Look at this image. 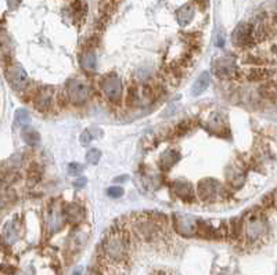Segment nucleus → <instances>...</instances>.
Segmentation results:
<instances>
[{
    "instance_id": "obj_22",
    "label": "nucleus",
    "mask_w": 277,
    "mask_h": 275,
    "mask_svg": "<svg viewBox=\"0 0 277 275\" xmlns=\"http://www.w3.org/2000/svg\"><path fill=\"white\" fill-rule=\"evenodd\" d=\"M22 140L25 141L28 145H38L41 141V135L34 129H25L22 131Z\"/></svg>"
},
{
    "instance_id": "obj_19",
    "label": "nucleus",
    "mask_w": 277,
    "mask_h": 275,
    "mask_svg": "<svg viewBox=\"0 0 277 275\" xmlns=\"http://www.w3.org/2000/svg\"><path fill=\"white\" fill-rule=\"evenodd\" d=\"M259 93L263 98L277 101V80H269L259 87Z\"/></svg>"
},
{
    "instance_id": "obj_1",
    "label": "nucleus",
    "mask_w": 277,
    "mask_h": 275,
    "mask_svg": "<svg viewBox=\"0 0 277 275\" xmlns=\"http://www.w3.org/2000/svg\"><path fill=\"white\" fill-rule=\"evenodd\" d=\"M129 249H131L129 236L121 231L108 234L101 245L103 256L111 263H121L125 260L129 255Z\"/></svg>"
},
{
    "instance_id": "obj_16",
    "label": "nucleus",
    "mask_w": 277,
    "mask_h": 275,
    "mask_svg": "<svg viewBox=\"0 0 277 275\" xmlns=\"http://www.w3.org/2000/svg\"><path fill=\"white\" fill-rule=\"evenodd\" d=\"M180 159V154L176 150H166L160 159V167L164 170H169L172 166L177 163Z\"/></svg>"
},
{
    "instance_id": "obj_29",
    "label": "nucleus",
    "mask_w": 277,
    "mask_h": 275,
    "mask_svg": "<svg viewBox=\"0 0 277 275\" xmlns=\"http://www.w3.org/2000/svg\"><path fill=\"white\" fill-rule=\"evenodd\" d=\"M82 170H83V167H82L81 163H70V166H68V173L71 176H78L79 173H82Z\"/></svg>"
},
{
    "instance_id": "obj_3",
    "label": "nucleus",
    "mask_w": 277,
    "mask_h": 275,
    "mask_svg": "<svg viewBox=\"0 0 277 275\" xmlns=\"http://www.w3.org/2000/svg\"><path fill=\"white\" fill-rule=\"evenodd\" d=\"M66 94L74 105H83L89 97V86L78 78H72L67 82Z\"/></svg>"
},
{
    "instance_id": "obj_32",
    "label": "nucleus",
    "mask_w": 277,
    "mask_h": 275,
    "mask_svg": "<svg viewBox=\"0 0 277 275\" xmlns=\"http://www.w3.org/2000/svg\"><path fill=\"white\" fill-rule=\"evenodd\" d=\"M21 0H7V3H9V6H10V9H15L17 6L20 5Z\"/></svg>"
},
{
    "instance_id": "obj_8",
    "label": "nucleus",
    "mask_w": 277,
    "mask_h": 275,
    "mask_svg": "<svg viewBox=\"0 0 277 275\" xmlns=\"http://www.w3.org/2000/svg\"><path fill=\"white\" fill-rule=\"evenodd\" d=\"M100 87L104 95L112 102L121 100L122 95V83L121 79L118 76H106L104 79L101 80Z\"/></svg>"
},
{
    "instance_id": "obj_18",
    "label": "nucleus",
    "mask_w": 277,
    "mask_h": 275,
    "mask_svg": "<svg viewBox=\"0 0 277 275\" xmlns=\"http://www.w3.org/2000/svg\"><path fill=\"white\" fill-rule=\"evenodd\" d=\"M211 85V75L208 72H202L201 75L198 76V79L194 82V85L192 87V94L193 95H200L204 91L207 90L208 86Z\"/></svg>"
},
{
    "instance_id": "obj_13",
    "label": "nucleus",
    "mask_w": 277,
    "mask_h": 275,
    "mask_svg": "<svg viewBox=\"0 0 277 275\" xmlns=\"http://www.w3.org/2000/svg\"><path fill=\"white\" fill-rule=\"evenodd\" d=\"M63 215L66 221L71 223V224H78L85 219V212L81 206L76 203H68L63 208Z\"/></svg>"
},
{
    "instance_id": "obj_15",
    "label": "nucleus",
    "mask_w": 277,
    "mask_h": 275,
    "mask_svg": "<svg viewBox=\"0 0 277 275\" xmlns=\"http://www.w3.org/2000/svg\"><path fill=\"white\" fill-rule=\"evenodd\" d=\"M194 14H196V9H194L193 3H186V5L181 6L180 9L176 11V20L179 25H189L194 18Z\"/></svg>"
},
{
    "instance_id": "obj_27",
    "label": "nucleus",
    "mask_w": 277,
    "mask_h": 275,
    "mask_svg": "<svg viewBox=\"0 0 277 275\" xmlns=\"http://www.w3.org/2000/svg\"><path fill=\"white\" fill-rule=\"evenodd\" d=\"M107 195L111 196V198H121L124 195V190H122V187L114 185V187H110L107 190Z\"/></svg>"
},
{
    "instance_id": "obj_28",
    "label": "nucleus",
    "mask_w": 277,
    "mask_h": 275,
    "mask_svg": "<svg viewBox=\"0 0 277 275\" xmlns=\"http://www.w3.org/2000/svg\"><path fill=\"white\" fill-rule=\"evenodd\" d=\"M263 203L267 206H277V190L272 192V194H269L267 196H265Z\"/></svg>"
},
{
    "instance_id": "obj_20",
    "label": "nucleus",
    "mask_w": 277,
    "mask_h": 275,
    "mask_svg": "<svg viewBox=\"0 0 277 275\" xmlns=\"http://www.w3.org/2000/svg\"><path fill=\"white\" fill-rule=\"evenodd\" d=\"M81 64L82 66H83L86 71H89V72H93V71L96 70L97 58H96V54H95V51L93 50L86 51L85 54L82 55Z\"/></svg>"
},
{
    "instance_id": "obj_5",
    "label": "nucleus",
    "mask_w": 277,
    "mask_h": 275,
    "mask_svg": "<svg viewBox=\"0 0 277 275\" xmlns=\"http://www.w3.org/2000/svg\"><path fill=\"white\" fill-rule=\"evenodd\" d=\"M198 220L194 216L190 215H175L173 216V228L175 232L181 236L197 235V227H198Z\"/></svg>"
},
{
    "instance_id": "obj_9",
    "label": "nucleus",
    "mask_w": 277,
    "mask_h": 275,
    "mask_svg": "<svg viewBox=\"0 0 277 275\" xmlns=\"http://www.w3.org/2000/svg\"><path fill=\"white\" fill-rule=\"evenodd\" d=\"M54 104V89L50 86L41 87L34 95V107L39 112H47Z\"/></svg>"
},
{
    "instance_id": "obj_12",
    "label": "nucleus",
    "mask_w": 277,
    "mask_h": 275,
    "mask_svg": "<svg viewBox=\"0 0 277 275\" xmlns=\"http://www.w3.org/2000/svg\"><path fill=\"white\" fill-rule=\"evenodd\" d=\"M215 74L217 76L222 78V79H230V78H236L238 71L234 64V60L230 58L229 55H226L225 58H221L218 61L217 66H215Z\"/></svg>"
},
{
    "instance_id": "obj_23",
    "label": "nucleus",
    "mask_w": 277,
    "mask_h": 275,
    "mask_svg": "<svg viewBox=\"0 0 277 275\" xmlns=\"http://www.w3.org/2000/svg\"><path fill=\"white\" fill-rule=\"evenodd\" d=\"M17 238H18V230H17V227H15L13 223L6 225V228H5L6 244L11 245V244H14L15 240H17Z\"/></svg>"
},
{
    "instance_id": "obj_11",
    "label": "nucleus",
    "mask_w": 277,
    "mask_h": 275,
    "mask_svg": "<svg viewBox=\"0 0 277 275\" xmlns=\"http://www.w3.org/2000/svg\"><path fill=\"white\" fill-rule=\"evenodd\" d=\"M64 215H63V209L57 205H50L46 213V228L49 234H55L57 231H60L64 224Z\"/></svg>"
},
{
    "instance_id": "obj_30",
    "label": "nucleus",
    "mask_w": 277,
    "mask_h": 275,
    "mask_svg": "<svg viewBox=\"0 0 277 275\" xmlns=\"http://www.w3.org/2000/svg\"><path fill=\"white\" fill-rule=\"evenodd\" d=\"M91 134H90V131L89 130H85L83 133H82L81 135V143L83 145H87V144H90V141H91Z\"/></svg>"
},
{
    "instance_id": "obj_14",
    "label": "nucleus",
    "mask_w": 277,
    "mask_h": 275,
    "mask_svg": "<svg viewBox=\"0 0 277 275\" xmlns=\"http://www.w3.org/2000/svg\"><path fill=\"white\" fill-rule=\"evenodd\" d=\"M172 190L176 194V196H179L184 202H193L194 200V191H193L192 184L187 183V181H175L172 184Z\"/></svg>"
},
{
    "instance_id": "obj_17",
    "label": "nucleus",
    "mask_w": 277,
    "mask_h": 275,
    "mask_svg": "<svg viewBox=\"0 0 277 275\" xmlns=\"http://www.w3.org/2000/svg\"><path fill=\"white\" fill-rule=\"evenodd\" d=\"M208 129L212 131V133H215V134H222L223 130L226 129V125H225V120H223V116L219 114V112H215V114H212L209 116V119H208Z\"/></svg>"
},
{
    "instance_id": "obj_4",
    "label": "nucleus",
    "mask_w": 277,
    "mask_h": 275,
    "mask_svg": "<svg viewBox=\"0 0 277 275\" xmlns=\"http://www.w3.org/2000/svg\"><path fill=\"white\" fill-rule=\"evenodd\" d=\"M161 221L152 220V217L150 219H144V220H139L135 225V231H136L137 236L143 239L144 242H154L160 236H161Z\"/></svg>"
},
{
    "instance_id": "obj_24",
    "label": "nucleus",
    "mask_w": 277,
    "mask_h": 275,
    "mask_svg": "<svg viewBox=\"0 0 277 275\" xmlns=\"http://www.w3.org/2000/svg\"><path fill=\"white\" fill-rule=\"evenodd\" d=\"M193 127V120L187 119V120H181L180 123L175 127L173 130V135H184L187 131L190 130Z\"/></svg>"
},
{
    "instance_id": "obj_26",
    "label": "nucleus",
    "mask_w": 277,
    "mask_h": 275,
    "mask_svg": "<svg viewBox=\"0 0 277 275\" xmlns=\"http://www.w3.org/2000/svg\"><path fill=\"white\" fill-rule=\"evenodd\" d=\"M15 120H17L20 125H28L30 122V116L25 110H18L15 112Z\"/></svg>"
},
{
    "instance_id": "obj_2",
    "label": "nucleus",
    "mask_w": 277,
    "mask_h": 275,
    "mask_svg": "<svg viewBox=\"0 0 277 275\" xmlns=\"http://www.w3.org/2000/svg\"><path fill=\"white\" fill-rule=\"evenodd\" d=\"M242 231H244L248 240L254 242V240L259 239L266 231V220H265L262 213L258 210L250 212L245 216L244 223H242Z\"/></svg>"
},
{
    "instance_id": "obj_21",
    "label": "nucleus",
    "mask_w": 277,
    "mask_h": 275,
    "mask_svg": "<svg viewBox=\"0 0 277 275\" xmlns=\"http://www.w3.org/2000/svg\"><path fill=\"white\" fill-rule=\"evenodd\" d=\"M273 75L272 71L266 70V68H251V70L248 71L247 78L248 80H265L269 79L270 76Z\"/></svg>"
},
{
    "instance_id": "obj_25",
    "label": "nucleus",
    "mask_w": 277,
    "mask_h": 275,
    "mask_svg": "<svg viewBox=\"0 0 277 275\" xmlns=\"http://www.w3.org/2000/svg\"><path fill=\"white\" fill-rule=\"evenodd\" d=\"M100 156H101L100 151L96 150V148H93V150H90L86 154V160H87L89 163H91V165H97V163L100 162Z\"/></svg>"
},
{
    "instance_id": "obj_33",
    "label": "nucleus",
    "mask_w": 277,
    "mask_h": 275,
    "mask_svg": "<svg viewBox=\"0 0 277 275\" xmlns=\"http://www.w3.org/2000/svg\"><path fill=\"white\" fill-rule=\"evenodd\" d=\"M196 2H197V5L200 6L201 9H205V7L208 6V0H196Z\"/></svg>"
},
{
    "instance_id": "obj_6",
    "label": "nucleus",
    "mask_w": 277,
    "mask_h": 275,
    "mask_svg": "<svg viewBox=\"0 0 277 275\" xmlns=\"http://www.w3.org/2000/svg\"><path fill=\"white\" fill-rule=\"evenodd\" d=\"M221 192V183L213 179H204L197 184V196L202 202H215Z\"/></svg>"
},
{
    "instance_id": "obj_10",
    "label": "nucleus",
    "mask_w": 277,
    "mask_h": 275,
    "mask_svg": "<svg viewBox=\"0 0 277 275\" xmlns=\"http://www.w3.org/2000/svg\"><path fill=\"white\" fill-rule=\"evenodd\" d=\"M232 40L234 46L237 47H251L252 45H255L257 42L252 36V26L251 24L242 22L237 26L232 35Z\"/></svg>"
},
{
    "instance_id": "obj_7",
    "label": "nucleus",
    "mask_w": 277,
    "mask_h": 275,
    "mask_svg": "<svg viewBox=\"0 0 277 275\" xmlns=\"http://www.w3.org/2000/svg\"><path fill=\"white\" fill-rule=\"evenodd\" d=\"M6 78H7V82L10 83L11 87L17 91L24 90L26 85H28V82H29L25 70L18 64H14V65H10L7 68Z\"/></svg>"
},
{
    "instance_id": "obj_31",
    "label": "nucleus",
    "mask_w": 277,
    "mask_h": 275,
    "mask_svg": "<svg viewBox=\"0 0 277 275\" xmlns=\"http://www.w3.org/2000/svg\"><path fill=\"white\" fill-rule=\"evenodd\" d=\"M83 185H86L85 177H79V179H76V180L74 181V187H75V188H82Z\"/></svg>"
}]
</instances>
